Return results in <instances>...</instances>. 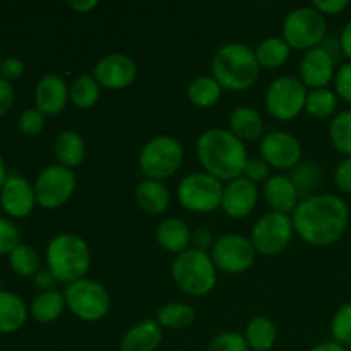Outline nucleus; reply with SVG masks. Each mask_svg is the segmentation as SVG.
I'll return each mask as SVG.
<instances>
[{
	"label": "nucleus",
	"instance_id": "obj_1",
	"mask_svg": "<svg viewBox=\"0 0 351 351\" xmlns=\"http://www.w3.org/2000/svg\"><path fill=\"white\" fill-rule=\"evenodd\" d=\"M295 232L314 247L335 245L348 228L350 208L339 195L317 194L298 202L291 215Z\"/></svg>",
	"mask_w": 351,
	"mask_h": 351
},
{
	"label": "nucleus",
	"instance_id": "obj_2",
	"mask_svg": "<svg viewBox=\"0 0 351 351\" xmlns=\"http://www.w3.org/2000/svg\"><path fill=\"white\" fill-rule=\"evenodd\" d=\"M195 153L206 173L219 182H232L243 177L249 161L245 143L228 129H209L202 132L195 143Z\"/></svg>",
	"mask_w": 351,
	"mask_h": 351
},
{
	"label": "nucleus",
	"instance_id": "obj_3",
	"mask_svg": "<svg viewBox=\"0 0 351 351\" xmlns=\"http://www.w3.org/2000/svg\"><path fill=\"white\" fill-rule=\"evenodd\" d=\"M213 77L223 89L245 91L259 79L261 65L256 51L245 43L223 45L211 62Z\"/></svg>",
	"mask_w": 351,
	"mask_h": 351
},
{
	"label": "nucleus",
	"instance_id": "obj_4",
	"mask_svg": "<svg viewBox=\"0 0 351 351\" xmlns=\"http://www.w3.org/2000/svg\"><path fill=\"white\" fill-rule=\"evenodd\" d=\"M47 266L55 281L75 283L91 266V250L86 240L75 233H60L47 247Z\"/></svg>",
	"mask_w": 351,
	"mask_h": 351
},
{
	"label": "nucleus",
	"instance_id": "obj_5",
	"mask_svg": "<svg viewBox=\"0 0 351 351\" xmlns=\"http://www.w3.org/2000/svg\"><path fill=\"white\" fill-rule=\"evenodd\" d=\"M175 285L189 297H206L216 287V266L208 252L189 249L171 266Z\"/></svg>",
	"mask_w": 351,
	"mask_h": 351
},
{
	"label": "nucleus",
	"instance_id": "obj_6",
	"mask_svg": "<svg viewBox=\"0 0 351 351\" xmlns=\"http://www.w3.org/2000/svg\"><path fill=\"white\" fill-rule=\"evenodd\" d=\"M328 36V21L314 7H298L293 9L283 21L281 38L291 50L308 51L321 47Z\"/></svg>",
	"mask_w": 351,
	"mask_h": 351
},
{
	"label": "nucleus",
	"instance_id": "obj_7",
	"mask_svg": "<svg viewBox=\"0 0 351 351\" xmlns=\"http://www.w3.org/2000/svg\"><path fill=\"white\" fill-rule=\"evenodd\" d=\"M184 161V147L175 137L156 136L139 153V168L147 180L163 182L173 177Z\"/></svg>",
	"mask_w": 351,
	"mask_h": 351
},
{
	"label": "nucleus",
	"instance_id": "obj_8",
	"mask_svg": "<svg viewBox=\"0 0 351 351\" xmlns=\"http://www.w3.org/2000/svg\"><path fill=\"white\" fill-rule=\"evenodd\" d=\"M307 88L300 77L281 75L276 77L267 88L264 96V105L267 113L280 122H288L300 115L307 101Z\"/></svg>",
	"mask_w": 351,
	"mask_h": 351
},
{
	"label": "nucleus",
	"instance_id": "obj_9",
	"mask_svg": "<svg viewBox=\"0 0 351 351\" xmlns=\"http://www.w3.org/2000/svg\"><path fill=\"white\" fill-rule=\"evenodd\" d=\"M69 311L86 322L101 321L110 311V295L101 283L95 280H82L71 283L64 293Z\"/></svg>",
	"mask_w": 351,
	"mask_h": 351
},
{
	"label": "nucleus",
	"instance_id": "obj_10",
	"mask_svg": "<svg viewBox=\"0 0 351 351\" xmlns=\"http://www.w3.org/2000/svg\"><path fill=\"white\" fill-rule=\"evenodd\" d=\"M223 191H225L223 182L206 171H201L182 178L177 187V197L187 211L202 215L221 208Z\"/></svg>",
	"mask_w": 351,
	"mask_h": 351
},
{
	"label": "nucleus",
	"instance_id": "obj_11",
	"mask_svg": "<svg viewBox=\"0 0 351 351\" xmlns=\"http://www.w3.org/2000/svg\"><path fill=\"white\" fill-rule=\"evenodd\" d=\"M293 219L288 215L269 211L254 225L250 242L261 256H278L290 245L293 239Z\"/></svg>",
	"mask_w": 351,
	"mask_h": 351
},
{
	"label": "nucleus",
	"instance_id": "obj_12",
	"mask_svg": "<svg viewBox=\"0 0 351 351\" xmlns=\"http://www.w3.org/2000/svg\"><path fill=\"white\" fill-rule=\"evenodd\" d=\"M75 173L62 165H48L34 180L36 202L43 209H58L69 202L75 191Z\"/></svg>",
	"mask_w": 351,
	"mask_h": 351
},
{
	"label": "nucleus",
	"instance_id": "obj_13",
	"mask_svg": "<svg viewBox=\"0 0 351 351\" xmlns=\"http://www.w3.org/2000/svg\"><path fill=\"white\" fill-rule=\"evenodd\" d=\"M209 256L216 269L228 274H242L254 266L257 252L250 239L239 233H226L216 240Z\"/></svg>",
	"mask_w": 351,
	"mask_h": 351
},
{
	"label": "nucleus",
	"instance_id": "obj_14",
	"mask_svg": "<svg viewBox=\"0 0 351 351\" xmlns=\"http://www.w3.org/2000/svg\"><path fill=\"white\" fill-rule=\"evenodd\" d=\"M261 158L276 170H290L300 165L302 144L293 134L274 130L261 141Z\"/></svg>",
	"mask_w": 351,
	"mask_h": 351
},
{
	"label": "nucleus",
	"instance_id": "obj_15",
	"mask_svg": "<svg viewBox=\"0 0 351 351\" xmlns=\"http://www.w3.org/2000/svg\"><path fill=\"white\" fill-rule=\"evenodd\" d=\"M93 77L96 79L99 88L112 89V91L125 89L136 81L137 64L125 53L105 55L93 69Z\"/></svg>",
	"mask_w": 351,
	"mask_h": 351
},
{
	"label": "nucleus",
	"instance_id": "obj_16",
	"mask_svg": "<svg viewBox=\"0 0 351 351\" xmlns=\"http://www.w3.org/2000/svg\"><path fill=\"white\" fill-rule=\"evenodd\" d=\"M34 187L19 175H10L0 191V206L3 213L14 219L27 218L36 208Z\"/></svg>",
	"mask_w": 351,
	"mask_h": 351
},
{
	"label": "nucleus",
	"instance_id": "obj_17",
	"mask_svg": "<svg viewBox=\"0 0 351 351\" xmlns=\"http://www.w3.org/2000/svg\"><path fill=\"white\" fill-rule=\"evenodd\" d=\"M336 71V58L322 47L305 51L300 60V81L305 88H328L329 82L335 81Z\"/></svg>",
	"mask_w": 351,
	"mask_h": 351
},
{
	"label": "nucleus",
	"instance_id": "obj_18",
	"mask_svg": "<svg viewBox=\"0 0 351 351\" xmlns=\"http://www.w3.org/2000/svg\"><path fill=\"white\" fill-rule=\"evenodd\" d=\"M259 191L257 185L245 177L235 178L225 185L221 199V209L226 216L233 219L247 218L256 209Z\"/></svg>",
	"mask_w": 351,
	"mask_h": 351
},
{
	"label": "nucleus",
	"instance_id": "obj_19",
	"mask_svg": "<svg viewBox=\"0 0 351 351\" xmlns=\"http://www.w3.org/2000/svg\"><path fill=\"white\" fill-rule=\"evenodd\" d=\"M71 101L67 82L57 74H47L36 82L34 88V105L43 115L57 117Z\"/></svg>",
	"mask_w": 351,
	"mask_h": 351
},
{
	"label": "nucleus",
	"instance_id": "obj_20",
	"mask_svg": "<svg viewBox=\"0 0 351 351\" xmlns=\"http://www.w3.org/2000/svg\"><path fill=\"white\" fill-rule=\"evenodd\" d=\"M298 192L297 185L293 184L291 177L285 175H274L264 184V199L271 211L281 213V215H293L298 206Z\"/></svg>",
	"mask_w": 351,
	"mask_h": 351
},
{
	"label": "nucleus",
	"instance_id": "obj_21",
	"mask_svg": "<svg viewBox=\"0 0 351 351\" xmlns=\"http://www.w3.org/2000/svg\"><path fill=\"white\" fill-rule=\"evenodd\" d=\"M163 341V328L156 319L132 326L120 339V351H154Z\"/></svg>",
	"mask_w": 351,
	"mask_h": 351
},
{
	"label": "nucleus",
	"instance_id": "obj_22",
	"mask_svg": "<svg viewBox=\"0 0 351 351\" xmlns=\"http://www.w3.org/2000/svg\"><path fill=\"white\" fill-rule=\"evenodd\" d=\"M156 240L161 249L180 256L182 252L191 249L192 233L185 221L177 218H167L158 225Z\"/></svg>",
	"mask_w": 351,
	"mask_h": 351
},
{
	"label": "nucleus",
	"instance_id": "obj_23",
	"mask_svg": "<svg viewBox=\"0 0 351 351\" xmlns=\"http://www.w3.org/2000/svg\"><path fill=\"white\" fill-rule=\"evenodd\" d=\"M26 304L12 291H0V335H14L24 328L27 321Z\"/></svg>",
	"mask_w": 351,
	"mask_h": 351
},
{
	"label": "nucleus",
	"instance_id": "obj_24",
	"mask_svg": "<svg viewBox=\"0 0 351 351\" xmlns=\"http://www.w3.org/2000/svg\"><path fill=\"white\" fill-rule=\"evenodd\" d=\"M136 202L146 215L160 216L170 206V192L163 182L146 178L136 187Z\"/></svg>",
	"mask_w": 351,
	"mask_h": 351
},
{
	"label": "nucleus",
	"instance_id": "obj_25",
	"mask_svg": "<svg viewBox=\"0 0 351 351\" xmlns=\"http://www.w3.org/2000/svg\"><path fill=\"white\" fill-rule=\"evenodd\" d=\"M53 153L58 165L67 168H77L84 163L86 144L84 139L75 130H64L57 136L53 143Z\"/></svg>",
	"mask_w": 351,
	"mask_h": 351
},
{
	"label": "nucleus",
	"instance_id": "obj_26",
	"mask_svg": "<svg viewBox=\"0 0 351 351\" xmlns=\"http://www.w3.org/2000/svg\"><path fill=\"white\" fill-rule=\"evenodd\" d=\"M230 130L242 143L257 141L264 132L263 117L252 106H239L230 115Z\"/></svg>",
	"mask_w": 351,
	"mask_h": 351
},
{
	"label": "nucleus",
	"instance_id": "obj_27",
	"mask_svg": "<svg viewBox=\"0 0 351 351\" xmlns=\"http://www.w3.org/2000/svg\"><path fill=\"white\" fill-rule=\"evenodd\" d=\"M65 297L57 290L41 291L34 300L31 302L29 314L40 324H50L57 321L65 308Z\"/></svg>",
	"mask_w": 351,
	"mask_h": 351
},
{
	"label": "nucleus",
	"instance_id": "obj_28",
	"mask_svg": "<svg viewBox=\"0 0 351 351\" xmlns=\"http://www.w3.org/2000/svg\"><path fill=\"white\" fill-rule=\"evenodd\" d=\"M247 345L252 351H271L276 343V326L271 319L264 315H257L247 324L245 329Z\"/></svg>",
	"mask_w": 351,
	"mask_h": 351
},
{
	"label": "nucleus",
	"instance_id": "obj_29",
	"mask_svg": "<svg viewBox=\"0 0 351 351\" xmlns=\"http://www.w3.org/2000/svg\"><path fill=\"white\" fill-rule=\"evenodd\" d=\"M223 88L213 75H199L189 84L187 98L197 108H209L221 98Z\"/></svg>",
	"mask_w": 351,
	"mask_h": 351
},
{
	"label": "nucleus",
	"instance_id": "obj_30",
	"mask_svg": "<svg viewBox=\"0 0 351 351\" xmlns=\"http://www.w3.org/2000/svg\"><path fill=\"white\" fill-rule=\"evenodd\" d=\"M254 51H256V58L263 69L281 67L283 64H287L291 55V48L288 47L287 41L278 36L263 40Z\"/></svg>",
	"mask_w": 351,
	"mask_h": 351
},
{
	"label": "nucleus",
	"instance_id": "obj_31",
	"mask_svg": "<svg viewBox=\"0 0 351 351\" xmlns=\"http://www.w3.org/2000/svg\"><path fill=\"white\" fill-rule=\"evenodd\" d=\"M195 311L189 304H167L156 312V322L161 328L185 329L194 324Z\"/></svg>",
	"mask_w": 351,
	"mask_h": 351
},
{
	"label": "nucleus",
	"instance_id": "obj_32",
	"mask_svg": "<svg viewBox=\"0 0 351 351\" xmlns=\"http://www.w3.org/2000/svg\"><path fill=\"white\" fill-rule=\"evenodd\" d=\"M71 101L75 108L88 110L99 99V84L91 74H82L69 88Z\"/></svg>",
	"mask_w": 351,
	"mask_h": 351
},
{
	"label": "nucleus",
	"instance_id": "obj_33",
	"mask_svg": "<svg viewBox=\"0 0 351 351\" xmlns=\"http://www.w3.org/2000/svg\"><path fill=\"white\" fill-rule=\"evenodd\" d=\"M338 110V96L335 91L324 88V89H311L307 95V101H305V112L311 117L319 120L329 119V117L336 115Z\"/></svg>",
	"mask_w": 351,
	"mask_h": 351
},
{
	"label": "nucleus",
	"instance_id": "obj_34",
	"mask_svg": "<svg viewBox=\"0 0 351 351\" xmlns=\"http://www.w3.org/2000/svg\"><path fill=\"white\" fill-rule=\"evenodd\" d=\"M9 266L17 276L34 278L40 273V256L36 250L27 243H19L9 254Z\"/></svg>",
	"mask_w": 351,
	"mask_h": 351
},
{
	"label": "nucleus",
	"instance_id": "obj_35",
	"mask_svg": "<svg viewBox=\"0 0 351 351\" xmlns=\"http://www.w3.org/2000/svg\"><path fill=\"white\" fill-rule=\"evenodd\" d=\"M329 139L338 153L351 158V110H345L332 117L329 123Z\"/></svg>",
	"mask_w": 351,
	"mask_h": 351
},
{
	"label": "nucleus",
	"instance_id": "obj_36",
	"mask_svg": "<svg viewBox=\"0 0 351 351\" xmlns=\"http://www.w3.org/2000/svg\"><path fill=\"white\" fill-rule=\"evenodd\" d=\"M331 335L338 345L351 348V302L336 311L331 322Z\"/></svg>",
	"mask_w": 351,
	"mask_h": 351
},
{
	"label": "nucleus",
	"instance_id": "obj_37",
	"mask_svg": "<svg viewBox=\"0 0 351 351\" xmlns=\"http://www.w3.org/2000/svg\"><path fill=\"white\" fill-rule=\"evenodd\" d=\"M291 180L297 185L300 194H307L312 189H317L319 182H321V170L315 163L307 161V163H302L295 168Z\"/></svg>",
	"mask_w": 351,
	"mask_h": 351
},
{
	"label": "nucleus",
	"instance_id": "obj_38",
	"mask_svg": "<svg viewBox=\"0 0 351 351\" xmlns=\"http://www.w3.org/2000/svg\"><path fill=\"white\" fill-rule=\"evenodd\" d=\"M208 351H250L245 336L240 332H219L211 339Z\"/></svg>",
	"mask_w": 351,
	"mask_h": 351
},
{
	"label": "nucleus",
	"instance_id": "obj_39",
	"mask_svg": "<svg viewBox=\"0 0 351 351\" xmlns=\"http://www.w3.org/2000/svg\"><path fill=\"white\" fill-rule=\"evenodd\" d=\"M45 123H47V115L40 112V110L34 106V108H26L17 119V127H19L21 132L24 136H38V134L43 132Z\"/></svg>",
	"mask_w": 351,
	"mask_h": 351
},
{
	"label": "nucleus",
	"instance_id": "obj_40",
	"mask_svg": "<svg viewBox=\"0 0 351 351\" xmlns=\"http://www.w3.org/2000/svg\"><path fill=\"white\" fill-rule=\"evenodd\" d=\"M21 243V232L12 219L0 216V256L10 254Z\"/></svg>",
	"mask_w": 351,
	"mask_h": 351
},
{
	"label": "nucleus",
	"instance_id": "obj_41",
	"mask_svg": "<svg viewBox=\"0 0 351 351\" xmlns=\"http://www.w3.org/2000/svg\"><path fill=\"white\" fill-rule=\"evenodd\" d=\"M243 177L256 185L261 184V182L266 184L271 178V167L263 160V158H249L245 171H243Z\"/></svg>",
	"mask_w": 351,
	"mask_h": 351
},
{
	"label": "nucleus",
	"instance_id": "obj_42",
	"mask_svg": "<svg viewBox=\"0 0 351 351\" xmlns=\"http://www.w3.org/2000/svg\"><path fill=\"white\" fill-rule=\"evenodd\" d=\"M335 93L338 98L351 105V62H346L336 71Z\"/></svg>",
	"mask_w": 351,
	"mask_h": 351
},
{
	"label": "nucleus",
	"instance_id": "obj_43",
	"mask_svg": "<svg viewBox=\"0 0 351 351\" xmlns=\"http://www.w3.org/2000/svg\"><path fill=\"white\" fill-rule=\"evenodd\" d=\"M26 72L23 60H19L17 57H5L2 60V67H0V77L5 79V81L12 82L21 79Z\"/></svg>",
	"mask_w": 351,
	"mask_h": 351
},
{
	"label": "nucleus",
	"instance_id": "obj_44",
	"mask_svg": "<svg viewBox=\"0 0 351 351\" xmlns=\"http://www.w3.org/2000/svg\"><path fill=\"white\" fill-rule=\"evenodd\" d=\"M312 7L322 16H338L350 7V0H314Z\"/></svg>",
	"mask_w": 351,
	"mask_h": 351
},
{
	"label": "nucleus",
	"instance_id": "obj_45",
	"mask_svg": "<svg viewBox=\"0 0 351 351\" xmlns=\"http://www.w3.org/2000/svg\"><path fill=\"white\" fill-rule=\"evenodd\" d=\"M335 185L341 192L351 194V158H346L345 161L336 167L335 170Z\"/></svg>",
	"mask_w": 351,
	"mask_h": 351
},
{
	"label": "nucleus",
	"instance_id": "obj_46",
	"mask_svg": "<svg viewBox=\"0 0 351 351\" xmlns=\"http://www.w3.org/2000/svg\"><path fill=\"white\" fill-rule=\"evenodd\" d=\"M14 105V86L12 82L0 77V119L10 112Z\"/></svg>",
	"mask_w": 351,
	"mask_h": 351
},
{
	"label": "nucleus",
	"instance_id": "obj_47",
	"mask_svg": "<svg viewBox=\"0 0 351 351\" xmlns=\"http://www.w3.org/2000/svg\"><path fill=\"white\" fill-rule=\"evenodd\" d=\"M216 240L213 239V233L208 228H199L192 233V249L208 252V249H213Z\"/></svg>",
	"mask_w": 351,
	"mask_h": 351
},
{
	"label": "nucleus",
	"instance_id": "obj_48",
	"mask_svg": "<svg viewBox=\"0 0 351 351\" xmlns=\"http://www.w3.org/2000/svg\"><path fill=\"white\" fill-rule=\"evenodd\" d=\"M53 280L55 278L51 276V273L48 269H40V273L34 276V285H36L38 290H43V291H48L51 288V285H53Z\"/></svg>",
	"mask_w": 351,
	"mask_h": 351
},
{
	"label": "nucleus",
	"instance_id": "obj_49",
	"mask_svg": "<svg viewBox=\"0 0 351 351\" xmlns=\"http://www.w3.org/2000/svg\"><path fill=\"white\" fill-rule=\"evenodd\" d=\"M339 43H341V51L345 57L350 58L351 62V21L346 23V26L343 27L341 36H339Z\"/></svg>",
	"mask_w": 351,
	"mask_h": 351
},
{
	"label": "nucleus",
	"instance_id": "obj_50",
	"mask_svg": "<svg viewBox=\"0 0 351 351\" xmlns=\"http://www.w3.org/2000/svg\"><path fill=\"white\" fill-rule=\"evenodd\" d=\"M96 5H98L96 0H86V2H75V0H71V2H69V7H72L75 12H81V14L91 12L93 9H96Z\"/></svg>",
	"mask_w": 351,
	"mask_h": 351
},
{
	"label": "nucleus",
	"instance_id": "obj_51",
	"mask_svg": "<svg viewBox=\"0 0 351 351\" xmlns=\"http://www.w3.org/2000/svg\"><path fill=\"white\" fill-rule=\"evenodd\" d=\"M308 351H348V348L338 345L336 341H324V343H319V345L312 346Z\"/></svg>",
	"mask_w": 351,
	"mask_h": 351
},
{
	"label": "nucleus",
	"instance_id": "obj_52",
	"mask_svg": "<svg viewBox=\"0 0 351 351\" xmlns=\"http://www.w3.org/2000/svg\"><path fill=\"white\" fill-rule=\"evenodd\" d=\"M9 175H7V168H5V161H3L2 154H0V191H2L3 184L7 182Z\"/></svg>",
	"mask_w": 351,
	"mask_h": 351
},
{
	"label": "nucleus",
	"instance_id": "obj_53",
	"mask_svg": "<svg viewBox=\"0 0 351 351\" xmlns=\"http://www.w3.org/2000/svg\"><path fill=\"white\" fill-rule=\"evenodd\" d=\"M2 60H3V58H2V53H0V67H2Z\"/></svg>",
	"mask_w": 351,
	"mask_h": 351
},
{
	"label": "nucleus",
	"instance_id": "obj_54",
	"mask_svg": "<svg viewBox=\"0 0 351 351\" xmlns=\"http://www.w3.org/2000/svg\"><path fill=\"white\" fill-rule=\"evenodd\" d=\"M0 291H2V278H0Z\"/></svg>",
	"mask_w": 351,
	"mask_h": 351
},
{
	"label": "nucleus",
	"instance_id": "obj_55",
	"mask_svg": "<svg viewBox=\"0 0 351 351\" xmlns=\"http://www.w3.org/2000/svg\"><path fill=\"white\" fill-rule=\"evenodd\" d=\"M350 351H351V350H350Z\"/></svg>",
	"mask_w": 351,
	"mask_h": 351
}]
</instances>
